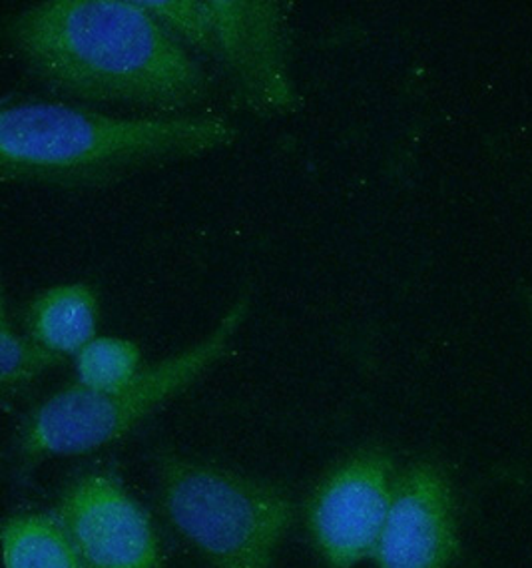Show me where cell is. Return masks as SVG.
Here are the masks:
<instances>
[{
	"instance_id": "cell-1",
	"label": "cell",
	"mask_w": 532,
	"mask_h": 568,
	"mask_svg": "<svg viewBox=\"0 0 532 568\" xmlns=\"http://www.w3.org/2000/svg\"><path fill=\"white\" fill-rule=\"evenodd\" d=\"M7 32L30 72L72 99L190 114L216 90L142 0H47L14 14Z\"/></svg>"
},
{
	"instance_id": "cell-2",
	"label": "cell",
	"mask_w": 532,
	"mask_h": 568,
	"mask_svg": "<svg viewBox=\"0 0 532 568\" xmlns=\"http://www.w3.org/2000/svg\"><path fill=\"white\" fill-rule=\"evenodd\" d=\"M239 136L229 118L212 112L124 118L7 97L0 106V172L4 182L86 190L226 150Z\"/></svg>"
},
{
	"instance_id": "cell-3",
	"label": "cell",
	"mask_w": 532,
	"mask_h": 568,
	"mask_svg": "<svg viewBox=\"0 0 532 568\" xmlns=\"http://www.w3.org/2000/svg\"><path fill=\"white\" fill-rule=\"evenodd\" d=\"M252 310V292H242L227 307L209 334L150 365L116 392H90L70 385L37 405L20 432V453L27 459L52 455H82L96 452L129 435L150 413L187 389L200 375L214 367L229 343L246 324Z\"/></svg>"
},
{
	"instance_id": "cell-4",
	"label": "cell",
	"mask_w": 532,
	"mask_h": 568,
	"mask_svg": "<svg viewBox=\"0 0 532 568\" xmlns=\"http://www.w3.org/2000/svg\"><path fill=\"white\" fill-rule=\"evenodd\" d=\"M170 523L214 568H272L296 519L286 490L176 453H160Z\"/></svg>"
},
{
	"instance_id": "cell-5",
	"label": "cell",
	"mask_w": 532,
	"mask_h": 568,
	"mask_svg": "<svg viewBox=\"0 0 532 568\" xmlns=\"http://www.w3.org/2000/svg\"><path fill=\"white\" fill-rule=\"evenodd\" d=\"M187 49L224 74L237 102L259 116L304 106L291 69L289 4L277 0H142Z\"/></svg>"
},
{
	"instance_id": "cell-6",
	"label": "cell",
	"mask_w": 532,
	"mask_h": 568,
	"mask_svg": "<svg viewBox=\"0 0 532 568\" xmlns=\"http://www.w3.org/2000/svg\"><path fill=\"white\" fill-rule=\"evenodd\" d=\"M393 487V460L374 449L355 453L317 485L307 527L329 567L351 568L374 559Z\"/></svg>"
},
{
	"instance_id": "cell-7",
	"label": "cell",
	"mask_w": 532,
	"mask_h": 568,
	"mask_svg": "<svg viewBox=\"0 0 532 568\" xmlns=\"http://www.w3.org/2000/svg\"><path fill=\"white\" fill-rule=\"evenodd\" d=\"M54 515L89 568H162L149 513L110 470H90L72 480Z\"/></svg>"
},
{
	"instance_id": "cell-8",
	"label": "cell",
	"mask_w": 532,
	"mask_h": 568,
	"mask_svg": "<svg viewBox=\"0 0 532 568\" xmlns=\"http://www.w3.org/2000/svg\"><path fill=\"white\" fill-rule=\"evenodd\" d=\"M459 549L453 490L443 470L415 463L395 477L375 549L377 568H449Z\"/></svg>"
},
{
	"instance_id": "cell-9",
	"label": "cell",
	"mask_w": 532,
	"mask_h": 568,
	"mask_svg": "<svg viewBox=\"0 0 532 568\" xmlns=\"http://www.w3.org/2000/svg\"><path fill=\"white\" fill-rule=\"evenodd\" d=\"M99 322V294L86 282L52 285L27 307L30 339L59 357L79 355L94 342Z\"/></svg>"
},
{
	"instance_id": "cell-10",
	"label": "cell",
	"mask_w": 532,
	"mask_h": 568,
	"mask_svg": "<svg viewBox=\"0 0 532 568\" xmlns=\"http://www.w3.org/2000/svg\"><path fill=\"white\" fill-rule=\"evenodd\" d=\"M0 539L4 568H89L54 513L10 517Z\"/></svg>"
},
{
	"instance_id": "cell-11",
	"label": "cell",
	"mask_w": 532,
	"mask_h": 568,
	"mask_svg": "<svg viewBox=\"0 0 532 568\" xmlns=\"http://www.w3.org/2000/svg\"><path fill=\"white\" fill-rule=\"evenodd\" d=\"M74 359L79 385L90 392H116L142 372L139 345L122 337H96Z\"/></svg>"
},
{
	"instance_id": "cell-12",
	"label": "cell",
	"mask_w": 532,
	"mask_h": 568,
	"mask_svg": "<svg viewBox=\"0 0 532 568\" xmlns=\"http://www.w3.org/2000/svg\"><path fill=\"white\" fill-rule=\"evenodd\" d=\"M59 355L44 349L42 345L22 337L12 329L7 302L0 307V383L4 393L19 392L29 385L40 373L59 365Z\"/></svg>"
}]
</instances>
